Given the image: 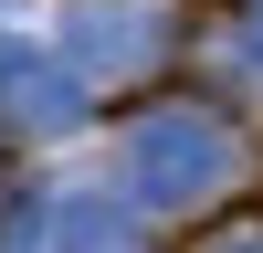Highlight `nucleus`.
Wrapping results in <instances>:
<instances>
[{
    "instance_id": "nucleus-1",
    "label": "nucleus",
    "mask_w": 263,
    "mask_h": 253,
    "mask_svg": "<svg viewBox=\"0 0 263 253\" xmlns=\"http://www.w3.org/2000/svg\"><path fill=\"white\" fill-rule=\"evenodd\" d=\"M147 158H158L179 190H200V169H211V137H200V127H158V137H147Z\"/></svg>"
}]
</instances>
